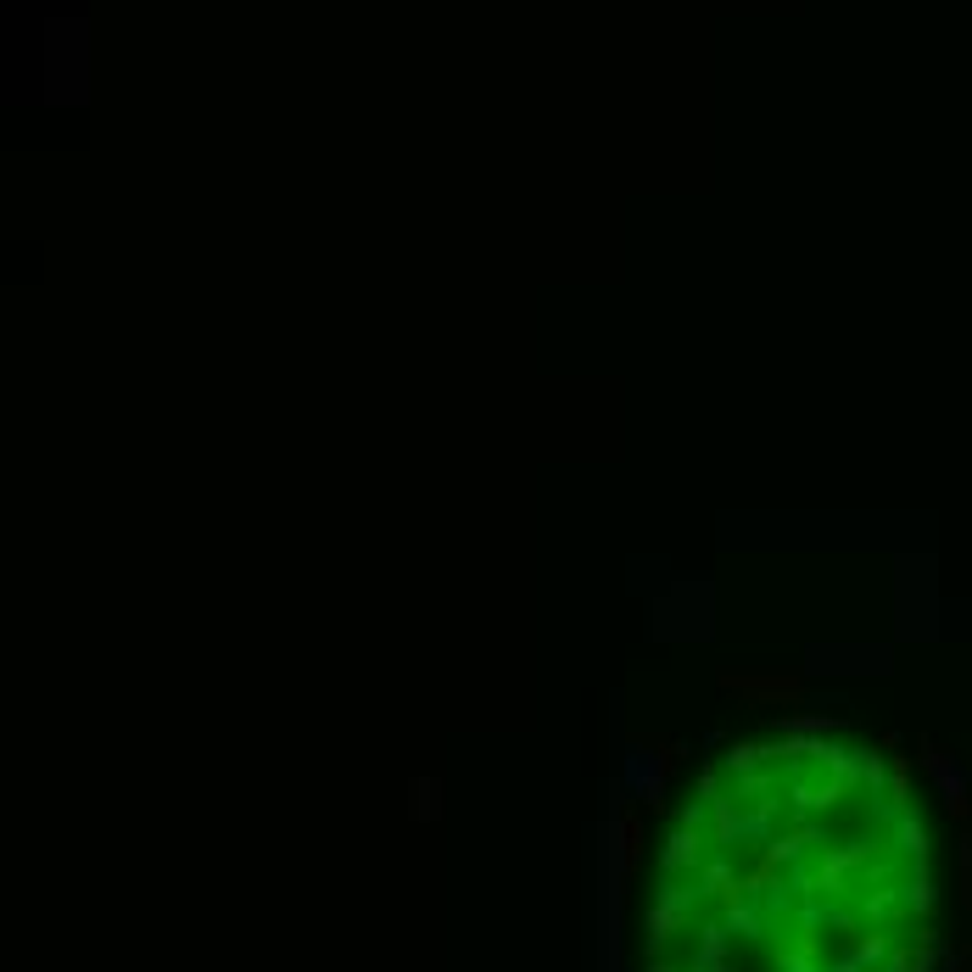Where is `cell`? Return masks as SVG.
<instances>
[{
	"instance_id": "cell-1",
	"label": "cell",
	"mask_w": 972,
	"mask_h": 972,
	"mask_svg": "<svg viewBox=\"0 0 972 972\" xmlns=\"http://www.w3.org/2000/svg\"><path fill=\"white\" fill-rule=\"evenodd\" d=\"M721 688L743 693V699H760V704H788V710L805 699L799 676H738V671H721Z\"/></svg>"
},
{
	"instance_id": "cell-2",
	"label": "cell",
	"mask_w": 972,
	"mask_h": 972,
	"mask_svg": "<svg viewBox=\"0 0 972 972\" xmlns=\"http://www.w3.org/2000/svg\"><path fill=\"white\" fill-rule=\"evenodd\" d=\"M699 844H704V833H699V816L688 810V816H682V833H676L671 850H665V866H671V872H688V861H699Z\"/></svg>"
},
{
	"instance_id": "cell-3",
	"label": "cell",
	"mask_w": 972,
	"mask_h": 972,
	"mask_svg": "<svg viewBox=\"0 0 972 972\" xmlns=\"http://www.w3.org/2000/svg\"><path fill=\"white\" fill-rule=\"evenodd\" d=\"M682 928V900H665V905H654V911H648V950H660L665 939Z\"/></svg>"
},
{
	"instance_id": "cell-4",
	"label": "cell",
	"mask_w": 972,
	"mask_h": 972,
	"mask_svg": "<svg viewBox=\"0 0 972 972\" xmlns=\"http://www.w3.org/2000/svg\"><path fill=\"white\" fill-rule=\"evenodd\" d=\"M637 861H643V816L626 810V816H621V872H626V878L637 872Z\"/></svg>"
},
{
	"instance_id": "cell-5",
	"label": "cell",
	"mask_w": 972,
	"mask_h": 972,
	"mask_svg": "<svg viewBox=\"0 0 972 972\" xmlns=\"http://www.w3.org/2000/svg\"><path fill=\"white\" fill-rule=\"evenodd\" d=\"M777 749H766V743H732V755H727V766L732 771H755V766H766Z\"/></svg>"
},
{
	"instance_id": "cell-6",
	"label": "cell",
	"mask_w": 972,
	"mask_h": 972,
	"mask_svg": "<svg viewBox=\"0 0 972 972\" xmlns=\"http://www.w3.org/2000/svg\"><path fill=\"white\" fill-rule=\"evenodd\" d=\"M643 743H648V749L660 755V766H665V771H671V766H682V755H688V749H682V743H676V738H643Z\"/></svg>"
},
{
	"instance_id": "cell-7",
	"label": "cell",
	"mask_w": 972,
	"mask_h": 972,
	"mask_svg": "<svg viewBox=\"0 0 972 972\" xmlns=\"http://www.w3.org/2000/svg\"><path fill=\"white\" fill-rule=\"evenodd\" d=\"M648 972H671V967H665V961H654V967H648Z\"/></svg>"
}]
</instances>
